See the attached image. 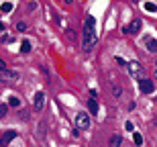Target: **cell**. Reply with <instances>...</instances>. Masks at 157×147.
I'll return each instance as SVG.
<instances>
[{
    "label": "cell",
    "mask_w": 157,
    "mask_h": 147,
    "mask_svg": "<svg viewBox=\"0 0 157 147\" xmlns=\"http://www.w3.org/2000/svg\"><path fill=\"white\" fill-rule=\"evenodd\" d=\"M128 74H131V76L133 78H141L143 76V65L139 64V61H128Z\"/></svg>",
    "instance_id": "obj_6"
},
{
    "label": "cell",
    "mask_w": 157,
    "mask_h": 147,
    "mask_svg": "<svg viewBox=\"0 0 157 147\" xmlns=\"http://www.w3.org/2000/svg\"><path fill=\"white\" fill-rule=\"evenodd\" d=\"M6 70V64H4V59H0V72H4Z\"/></svg>",
    "instance_id": "obj_24"
},
{
    "label": "cell",
    "mask_w": 157,
    "mask_h": 147,
    "mask_svg": "<svg viewBox=\"0 0 157 147\" xmlns=\"http://www.w3.org/2000/svg\"><path fill=\"white\" fill-rule=\"evenodd\" d=\"M12 8H14L12 2H2L0 4V12H12Z\"/></svg>",
    "instance_id": "obj_14"
},
{
    "label": "cell",
    "mask_w": 157,
    "mask_h": 147,
    "mask_svg": "<svg viewBox=\"0 0 157 147\" xmlns=\"http://www.w3.org/2000/svg\"><path fill=\"white\" fill-rule=\"evenodd\" d=\"M155 82H157V70H155Z\"/></svg>",
    "instance_id": "obj_25"
},
{
    "label": "cell",
    "mask_w": 157,
    "mask_h": 147,
    "mask_svg": "<svg viewBox=\"0 0 157 147\" xmlns=\"http://www.w3.org/2000/svg\"><path fill=\"white\" fill-rule=\"evenodd\" d=\"M94 27H96V18H94L92 14H88V17L84 18V31H94Z\"/></svg>",
    "instance_id": "obj_9"
},
{
    "label": "cell",
    "mask_w": 157,
    "mask_h": 147,
    "mask_svg": "<svg viewBox=\"0 0 157 147\" xmlns=\"http://www.w3.org/2000/svg\"><path fill=\"white\" fill-rule=\"evenodd\" d=\"M18 117L23 118V121H27V118H29V112H27V110H21V112H18Z\"/></svg>",
    "instance_id": "obj_21"
},
{
    "label": "cell",
    "mask_w": 157,
    "mask_h": 147,
    "mask_svg": "<svg viewBox=\"0 0 157 147\" xmlns=\"http://www.w3.org/2000/svg\"><path fill=\"white\" fill-rule=\"evenodd\" d=\"M18 72H14V70H8L6 68L4 72H0V80H4V82H18Z\"/></svg>",
    "instance_id": "obj_5"
},
{
    "label": "cell",
    "mask_w": 157,
    "mask_h": 147,
    "mask_svg": "<svg viewBox=\"0 0 157 147\" xmlns=\"http://www.w3.org/2000/svg\"><path fill=\"white\" fill-rule=\"evenodd\" d=\"M90 125H92V121H90V114L88 112H78L76 114V129L78 131H88Z\"/></svg>",
    "instance_id": "obj_1"
},
{
    "label": "cell",
    "mask_w": 157,
    "mask_h": 147,
    "mask_svg": "<svg viewBox=\"0 0 157 147\" xmlns=\"http://www.w3.org/2000/svg\"><path fill=\"white\" fill-rule=\"evenodd\" d=\"M21 51H23V53H29L31 51V41L23 39V41H21Z\"/></svg>",
    "instance_id": "obj_15"
},
{
    "label": "cell",
    "mask_w": 157,
    "mask_h": 147,
    "mask_svg": "<svg viewBox=\"0 0 157 147\" xmlns=\"http://www.w3.org/2000/svg\"><path fill=\"white\" fill-rule=\"evenodd\" d=\"M14 137H17V131L14 129L2 131V135H0V147H8V143H10Z\"/></svg>",
    "instance_id": "obj_4"
},
{
    "label": "cell",
    "mask_w": 157,
    "mask_h": 147,
    "mask_svg": "<svg viewBox=\"0 0 157 147\" xmlns=\"http://www.w3.org/2000/svg\"><path fill=\"white\" fill-rule=\"evenodd\" d=\"M141 27H143V23H141V18H135L131 25H127V27H122V33H131V35H139Z\"/></svg>",
    "instance_id": "obj_3"
},
{
    "label": "cell",
    "mask_w": 157,
    "mask_h": 147,
    "mask_svg": "<svg viewBox=\"0 0 157 147\" xmlns=\"http://www.w3.org/2000/svg\"><path fill=\"white\" fill-rule=\"evenodd\" d=\"M8 104L14 106V108H18V106H21V100H18L17 96H10V98H8Z\"/></svg>",
    "instance_id": "obj_17"
},
{
    "label": "cell",
    "mask_w": 157,
    "mask_h": 147,
    "mask_svg": "<svg viewBox=\"0 0 157 147\" xmlns=\"http://www.w3.org/2000/svg\"><path fill=\"white\" fill-rule=\"evenodd\" d=\"M96 45V31H84V39H82V49L84 51H90V49Z\"/></svg>",
    "instance_id": "obj_2"
},
{
    "label": "cell",
    "mask_w": 157,
    "mask_h": 147,
    "mask_svg": "<svg viewBox=\"0 0 157 147\" xmlns=\"http://www.w3.org/2000/svg\"><path fill=\"white\" fill-rule=\"evenodd\" d=\"M88 110H90V114H96V112H98V102L94 98L88 100Z\"/></svg>",
    "instance_id": "obj_13"
},
{
    "label": "cell",
    "mask_w": 157,
    "mask_h": 147,
    "mask_svg": "<svg viewBox=\"0 0 157 147\" xmlns=\"http://www.w3.org/2000/svg\"><path fill=\"white\" fill-rule=\"evenodd\" d=\"M6 112H8V106H6V104H0V118H4Z\"/></svg>",
    "instance_id": "obj_19"
},
{
    "label": "cell",
    "mask_w": 157,
    "mask_h": 147,
    "mask_svg": "<svg viewBox=\"0 0 157 147\" xmlns=\"http://www.w3.org/2000/svg\"><path fill=\"white\" fill-rule=\"evenodd\" d=\"M117 64H121V65H128V64H127V61H124L122 57H117Z\"/></svg>",
    "instance_id": "obj_23"
},
{
    "label": "cell",
    "mask_w": 157,
    "mask_h": 147,
    "mask_svg": "<svg viewBox=\"0 0 157 147\" xmlns=\"http://www.w3.org/2000/svg\"><path fill=\"white\" fill-rule=\"evenodd\" d=\"M133 139H135V145H143V135H141V133H135L133 135Z\"/></svg>",
    "instance_id": "obj_18"
},
{
    "label": "cell",
    "mask_w": 157,
    "mask_h": 147,
    "mask_svg": "<svg viewBox=\"0 0 157 147\" xmlns=\"http://www.w3.org/2000/svg\"><path fill=\"white\" fill-rule=\"evenodd\" d=\"M110 90H112V96H114V98H122V88L121 86H118V84H110Z\"/></svg>",
    "instance_id": "obj_11"
},
{
    "label": "cell",
    "mask_w": 157,
    "mask_h": 147,
    "mask_svg": "<svg viewBox=\"0 0 157 147\" xmlns=\"http://www.w3.org/2000/svg\"><path fill=\"white\" fill-rule=\"evenodd\" d=\"M122 145V135L121 133H117V135L110 137V147H121Z\"/></svg>",
    "instance_id": "obj_10"
},
{
    "label": "cell",
    "mask_w": 157,
    "mask_h": 147,
    "mask_svg": "<svg viewBox=\"0 0 157 147\" xmlns=\"http://www.w3.org/2000/svg\"><path fill=\"white\" fill-rule=\"evenodd\" d=\"M139 90L143 92V94H151L153 90H155V84H153L151 80H145V78H141V80H139Z\"/></svg>",
    "instance_id": "obj_7"
},
{
    "label": "cell",
    "mask_w": 157,
    "mask_h": 147,
    "mask_svg": "<svg viewBox=\"0 0 157 147\" xmlns=\"http://www.w3.org/2000/svg\"><path fill=\"white\" fill-rule=\"evenodd\" d=\"M145 45H147V49H149L151 53H157V41H155V39H149V37H147Z\"/></svg>",
    "instance_id": "obj_12"
},
{
    "label": "cell",
    "mask_w": 157,
    "mask_h": 147,
    "mask_svg": "<svg viewBox=\"0 0 157 147\" xmlns=\"http://www.w3.org/2000/svg\"><path fill=\"white\" fill-rule=\"evenodd\" d=\"M17 29L21 31V33H25V31H27V23H18V25H17Z\"/></svg>",
    "instance_id": "obj_20"
},
{
    "label": "cell",
    "mask_w": 157,
    "mask_h": 147,
    "mask_svg": "<svg viewBox=\"0 0 157 147\" xmlns=\"http://www.w3.org/2000/svg\"><path fill=\"white\" fill-rule=\"evenodd\" d=\"M33 106H35V110H43V106H45V92H37L35 98H33Z\"/></svg>",
    "instance_id": "obj_8"
},
{
    "label": "cell",
    "mask_w": 157,
    "mask_h": 147,
    "mask_svg": "<svg viewBox=\"0 0 157 147\" xmlns=\"http://www.w3.org/2000/svg\"><path fill=\"white\" fill-rule=\"evenodd\" d=\"M143 8H145L147 12H157V4H153V2H145Z\"/></svg>",
    "instance_id": "obj_16"
},
{
    "label": "cell",
    "mask_w": 157,
    "mask_h": 147,
    "mask_svg": "<svg viewBox=\"0 0 157 147\" xmlns=\"http://www.w3.org/2000/svg\"><path fill=\"white\" fill-rule=\"evenodd\" d=\"M0 33H2V23H0Z\"/></svg>",
    "instance_id": "obj_26"
},
{
    "label": "cell",
    "mask_w": 157,
    "mask_h": 147,
    "mask_svg": "<svg viewBox=\"0 0 157 147\" xmlns=\"http://www.w3.org/2000/svg\"><path fill=\"white\" fill-rule=\"evenodd\" d=\"M155 127H157V121H155Z\"/></svg>",
    "instance_id": "obj_27"
},
{
    "label": "cell",
    "mask_w": 157,
    "mask_h": 147,
    "mask_svg": "<svg viewBox=\"0 0 157 147\" xmlns=\"http://www.w3.org/2000/svg\"><path fill=\"white\" fill-rule=\"evenodd\" d=\"M124 129H127V131H133V129H135V125L131 123V121H127V123H124Z\"/></svg>",
    "instance_id": "obj_22"
}]
</instances>
